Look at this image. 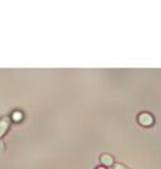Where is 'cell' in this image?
I'll return each mask as SVG.
<instances>
[{"label": "cell", "instance_id": "cell-1", "mask_svg": "<svg viewBox=\"0 0 161 169\" xmlns=\"http://www.w3.org/2000/svg\"><path fill=\"white\" fill-rule=\"evenodd\" d=\"M20 119H21V114L15 112V114H14V120H17V121H18V120H20Z\"/></svg>", "mask_w": 161, "mask_h": 169}, {"label": "cell", "instance_id": "cell-2", "mask_svg": "<svg viewBox=\"0 0 161 169\" xmlns=\"http://www.w3.org/2000/svg\"><path fill=\"white\" fill-rule=\"evenodd\" d=\"M101 169H103V168H101Z\"/></svg>", "mask_w": 161, "mask_h": 169}]
</instances>
